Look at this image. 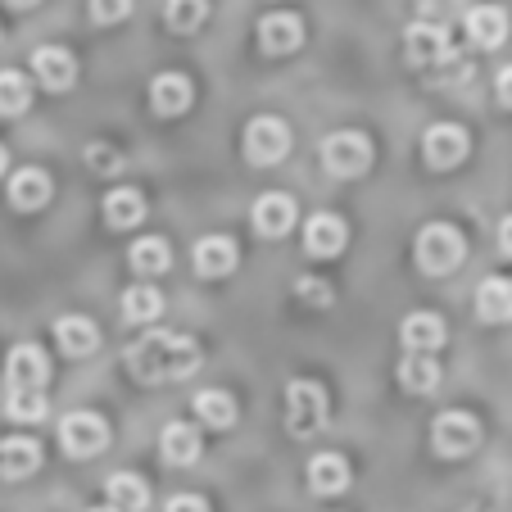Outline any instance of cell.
<instances>
[{
    "label": "cell",
    "instance_id": "12",
    "mask_svg": "<svg viewBox=\"0 0 512 512\" xmlns=\"http://www.w3.org/2000/svg\"><path fill=\"white\" fill-rule=\"evenodd\" d=\"M200 454H204L200 426H191V422L164 426V435H159V458H164L168 467H191V463H200Z\"/></svg>",
    "mask_w": 512,
    "mask_h": 512
},
{
    "label": "cell",
    "instance_id": "10",
    "mask_svg": "<svg viewBox=\"0 0 512 512\" xmlns=\"http://www.w3.org/2000/svg\"><path fill=\"white\" fill-rule=\"evenodd\" d=\"M254 232L259 236H268V241H277V236H286L290 227H295V218H300V209H295V200L290 195H281V191H268V195H259L254 200Z\"/></svg>",
    "mask_w": 512,
    "mask_h": 512
},
{
    "label": "cell",
    "instance_id": "19",
    "mask_svg": "<svg viewBox=\"0 0 512 512\" xmlns=\"http://www.w3.org/2000/svg\"><path fill=\"white\" fill-rule=\"evenodd\" d=\"M191 82L182 78V73H159L155 82H150V105H155L159 118H177L191 109Z\"/></svg>",
    "mask_w": 512,
    "mask_h": 512
},
{
    "label": "cell",
    "instance_id": "1",
    "mask_svg": "<svg viewBox=\"0 0 512 512\" xmlns=\"http://www.w3.org/2000/svg\"><path fill=\"white\" fill-rule=\"evenodd\" d=\"M123 363L141 386H164V381H182L200 368V345L191 336H182V331L150 327L141 340L127 345Z\"/></svg>",
    "mask_w": 512,
    "mask_h": 512
},
{
    "label": "cell",
    "instance_id": "38",
    "mask_svg": "<svg viewBox=\"0 0 512 512\" xmlns=\"http://www.w3.org/2000/svg\"><path fill=\"white\" fill-rule=\"evenodd\" d=\"M494 96H499V105L512 109V64L499 73V82H494Z\"/></svg>",
    "mask_w": 512,
    "mask_h": 512
},
{
    "label": "cell",
    "instance_id": "18",
    "mask_svg": "<svg viewBox=\"0 0 512 512\" xmlns=\"http://www.w3.org/2000/svg\"><path fill=\"white\" fill-rule=\"evenodd\" d=\"M55 340H59V349H64L68 358H87V354H96V349H100L96 322L82 318V313H68V318H59L55 322Z\"/></svg>",
    "mask_w": 512,
    "mask_h": 512
},
{
    "label": "cell",
    "instance_id": "8",
    "mask_svg": "<svg viewBox=\"0 0 512 512\" xmlns=\"http://www.w3.org/2000/svg\"><path fill=\"white\" fill-rule=\"evenodd\" d=\"M5 377H10V390H46L50 381V358L41 345H14L10 358H5Z\"/></svg>",
    "mask_w": 512,
    "mask_h": 512
},
{
    "label": "cell",
    "instance_id": "25",
    "mask_svg": "<svg viewBox=\"0 0 512 512\" xmlns=\"http://www.w3.org/2000/svg\"><path fill=\"white\" fill-rule=\"evenodd\" d=\"M309 490L313 494H340V490H349V458L345 454H318L309 463Z\"/></svg>",
    "mask_w": 512,
    "mask_h": 512
},
{
    "label": "cell",
    "instance_id": "41",
    "mask_svg": "<svg viewBox=\"0 0 512 512\" xmlns=\"http://www.w3.org/2000/svg\"><path fill=\"white\" fill-rule=\"evenodd\" d=\"M5 168H10V155H5V145H0V173H5Z\"/></svg>",
    "mask_w": 512,
    "mask_h": 512
},
{
    "label": "cell",
    "instance_id": "32",
    "mask_svg": "<svg viewBox=\"0 0 512 512\" xmlns=\"http://www.w3.org/2000/svg\"><path fill=\"white\" fill-rule=\"evenodd\" d=\"M164 19L173 32H195L204 19H209V0H168Z\"/></svg>",
    "mask_w": 512,
    "mask_h": 512
},
{
    "label": "cell",
    "instance_id": "39",
    "mask_svg": "<svg viewBox=\"0 0 512 512\" xmlns=\"http://www.w3.org/2000/svg\"><path fill=\"white\" fill-rule=\"evenodd\" d=\"M499 245L512 254V213H508V218H503V227H499Z\"/></svg>",
    "mask_w": 512,
    "mask_h": 512
},
{
    "label": "cell",
    "instance_id": "5",
    "mask_svg": "<svg viewBox=\"0 0 512 512\" xmlns=\"http://www.w3.org/2000/svg\"><path fill=\"white\" fill-rule=\"evenodd\" d=\"M322 164L331 177H363L372 168V141L363 132H331L322 141Z\"/></svg>",
    "mask_w": 512,
    "mask_h": 512
},
{
    "label": "cell",
    "instance_id": "26",
    "mask_svg": "<svg viewBox=\"0 0 512 512\" xmlns=\"http://www.w3.org/2000/svg\"><path fill=\"white\" fill-rule=\"evenodd\" d=\"M105 494H109V508L114 512H145L150 508V485H145L141 476H132V472L109 476Z\"/></svg>",
    "mask_w": 512,
    "mask_h": 512
},
{
    "label": "cell",
    "instance_id": "27",
    "mask_svg": "<svg viewBox=\"0 0 512 512\" xmlns=\"http://www.w3.org/2000/svg\"><path fill=\"white\" fill-rule=\"evenodd\" d=\"M399 386H404L408 395H431V390L440 386V363H435L431 354H408L404 363H399Z\"/></svg>",
    "mask_w": 512,
    "mask_h": 512
},
{
    "label": "cell",
    "instance_id": "33",
    "mask_svg": "<svg viewBox=\"0 0 512 512\" xmlns=\"http://www.w3.org/2000/svg\"><path fill=\"white\" fill-rule=\"evenodd\" d=\"M5 413H10L14 422H41V417H46V390H10Z\"/></svg>",
    "mask_w": 512,
    "mask_h": 512
},
{
    "label": "cell",
    "instance_id": "21",
    "mask_svg": "<svg viewBox=\"0 0 512 512\" xmlns=\"http://www.w3.org/2000/svg\"><path fill=\"white\" fill-rule=\"evenodd\" d=\"M37 467H41V445L37 440L14 435V440L0 445V476H5V481H23V476H32Z\"/></svg>",
    "mask_w": 512,
    "mask_h": 512
},
{
    "label": "cell",
    "instance_id": "28",
    "mask_svg": "<svg viewBox=\"0 0 512 512\" xmlns=\"http://www.w3.org/2000/svg\"><path fill=\"white\" fill-rule=\"evenodd\" d=\"M195 417L204 426H213V431H223V426H232L241 417V408H236V399L227 390H200L195 395Z\"/></svg>",
    "mask_w": 512,
    "mask_h": 512
},
{
    "label": "cell",
    "instance_id": "35",
    "mask_svg": "<svg viewBox=\"0 0 512 512\" xmlns=\"http://www.w3.org/2000/svg\"><path fill=\"white\" fill-rule=\"evenodd\" d=\"M295 290H300V300L331 304V295H327V281H309V277H300V281H295Z\"/></svg>",
    "mask_w": 512,
    "mask_h": 512
},
{
    "label": "cell",
    "instance_id": "3",
    "mask_svg": "<svg viewBox=\"0 0 512 512\" xmlns=\"http://www.w3.org/2000/svg\"><path fill=\"white\" fill-rule=\"evenodd\" d=\"M413 254H417V268H422V272L445 277V272H454L458 263L467 259V241H463V232H458V227L431 223V227H422V232H417Z\"/></svg>",
    "mask_w": 512,
    "mask_h": 512
},
{
    "label": "cell",
    "instance_id": "16",
    "mask_svg": "<svg viewBox=\"0 0 512 512\" xmlns=\"http://www.w3.org/2000/svg\"><path fill=\"white\" fill-rule=\"evenodd\" d=\"M300 41H304V23L295 14H268V19H259L263 55H290V50H300Z\"/></svg>",
    "mask_w": 512,
    "mask_h": 512
},
{
    "label": "cell",
    "instance_id": "20",
    "mask_svg": "<svg viewBox=\"0 0 512 512\" xmlns=\"http://www.w3.org/2000/svg\"><path fill=\"white\" fill-rule=\"evenodd\" d=\"M50 191H55V182H50L46 168H19V173L10 177V204L23 213L41 209V204L50 200Z\"/></svg>",
    "mask_w": 512,
    "mask_h": 512
},
{
    "label": "cell",
    "instance_id": "14",
    "mask_svg": "<svg viewBox=\"0 0 512 512\" xmlns=\"http://www.w3.org/2000/svg\"><path fill=\"white\" fill-rule=\"evenodd\" d=\"M399 340H404L408 354H431L435 358V349L449 340L445 318H440V313H408L404 327H399Z\"/></svg>",
    "mask_w": 512,
    "mask_h": 512
},
{
    "label": "cell",
    "instance_id": "9",
    "mask_svg": "<svg viewBox=\"0 0 512 512\" xmlns=\"http://www.w3.org/2000/svg\"><path fill=\"white\" fill-rule=\"evenodd\" d=\"M467 150H472V141H467V132L458 123H435L431 132L422 136V155L431 168H454L467 159Z\"/></svg>",
    "mask_w": 512,
    "mask_h": 512
},
{
    "label": "cell",
    "instance_id": "4",
    "mask_svg": "<svg viewBox=\"0 0 512 512\" xmlns=\"http://www.w3.org/2000/svg\"><path fill=\"white\" fill-rule=\"evenodd\" d=\"M476 445H481V422L467 408H445L431 422V449L440 458H467Z\"/></svg>",
    "mask_w": 512,
    "mask_h": 512
},
{
    "label": "cell",
    "instance_id": "36",
    "mask_svg": "<svg viewBox=\"0 0 512 512\" xmlns=\"http://www.w3.org/2000/svg\"><path fill=\"white\" fill-rule=\"evenodd\" d=\"M164 512H209V503H204L200 494H173Z\"/></svg>",
    "mask_w": 512,
    "mask_h": 512
},
{
    "label": "cell",
    "instance_id": "37",
    "mask_svg": "<svg viewBox=\"0 0 512 512\" xmlns=\"http://www.w3.org/2000/svg\"><path fill=\"white\" fill-rule=\"evenodd\" d=\"M87 164L91 168H114L118 155H114V150H105V141H96V145H87Z\"/></svg>",
    "mask_w": 512,
    "mask_h": 512
},
{
    "label": "cell",
    "instance_id": "7",
    "mask_svg": "<svg viewBox=\"0 0 512 512\" xmlns=\"http://www.w3.org/2000/svg\"><path fill=\"white\" fill-rule=\"evenodd\" d=\"M286 155H290V127L281 123V118L263 114V118H254V123L245 127V159H250V164L272 168V164H281Z\"/></svg>",
    "mask_w": 512,
    "mask_h": 512
},
{
    "label": "cell",
    "instance_id": "22",
    "mask_svg": "<svg viewBox=\"0 0 512 512\" xmlns=\"http://www.w3.org/2000/svg\"><path fill=\"white\" fill-rule=\"evenodd\" d=\"M476 318L481 322H512V281L485 277L476 286Z\"/></svg>",
    "mask_w": 512,
    "mask_h": 512
},
{
    "label": "cell",
    "instance_id": "24",
    "mask_svg": "<svg viewBox=\"0 0 512 512\" xmlns=\"http://www.w3.org/2000/svg\"><path fill=\"white\" fill-rule=\"evenodd\" d=\"M145 218V195L136 191V186H118V191L105 195V223L114 227V232H127V227H136Z\"/></svg>",
    "mask_w": 512,
    "mask_h": 512
},
{
    "label": "cell",
    "instance_id": "30",
    "mask_svg": "<svg viewBox=\"0 0 512 512\" xmlns=\"http://www.w3.org/2000/svg\"><path fill=\"white\" fill-rule=\"evenodd\" d=\"M132 268L145 272V277H155V272H168L173 268V245L164 236H141L132 245Z\"/></svg>",
    "mask_w": 512,
    "mask_h": 512
},
{
    "label": "cell",
    "instance_id": "40",
    "mask_svg": "<svg viewBox=\"0 0 512 512\" xmlns=\"http://www.w3.org/2000/svg\"><path fill=\"white\" fill-rule=\"evenodd\" d=\"M14 10H32V5H37V0H10Z\"/></svg>",
    "mask_w": 512,
    "mask_h": 512
},
{
    "label": "cell",
    "instance_id": "42",
    "mask_svg": "<svg viewBox=\"0 0 512 512\" xmlns=\"http://www.w3.org/2000/svg\"><path fill=\"white\" fill-rule=\"evenodd\" d=\"M91 512H114V508H91Z\"/></svg>",
    "mask_w": 512,
    "mask_h": 512
},
{
    "label": "cell",
    "instance_id": "34",
    "mask_svg": "<svg viewBox=\"0 0 512 512\" xmlns=\"http://www.w3.org/2000/svg\"><path fill=\"white\" fill-rule=\"evenodd\" d=\"M127 14H132V0H91V19L96 23H123Z\"/></svg>",
    "mask_w": 512,
    "mask_h": 512
},
{
    "label": "cell",
    "instance_id": "17",
    "mask_svg": "<svg viewBox=\"0 0 512 512\" xmlns=\"http://www.w3.org/2000/svg\"><path fill=\"white\" fill-rule=\"evenodd\" d=\"M236 263H241V250H236L232 236H204V241H195V272L200 277H227Z\"/></svg>",
    "mask_w": 512,
    "mask_h": 512
},
{
    "label": "cell",
    "instance_id": "2",
    "mask_svg": "<svg viewBox=\"0 0 512 512\" xmlns=\"http://www.w3.org/2000/svg\"><path fill=\"white\" fill-rule=\"evenodd\" d=\"M331 422V404H327V390L309 377H295L286 386V431L295 440H313L322 426Z\"/></svg>",
    "mask_w": 512,
    "mask_h": 512
},
{
    "label": "cell",
    "instance_id": "6",
    "mask_svg": "<svg viewBox=\"0 0 512 512\" xmlns=\"http://www.w3.org/2000/svg\"><path fill=\"white\" fill-rule=\"evenodd\" d=\"M59 445H64L68 458H91L109 445V422L91 408H78V413H68L59 422Z\"/></svg>",
    "mask_w": 512,
    "mask_h": 512
},
{
    "label": "cell",
    "instance_id": "13",
    "mask_svg": "<svg viewBox=\"0 0 512 512\" xmlns=\"http://www.w3.org/2000/svg\"><path fill=\"white\" fill-rule=\"evenodd\" d=\"M404 55L413 68H435L440 59L449 55V37L440 23H413L404 37Z\"/></svg>",
    "mask_w": 512,
    "mask_h": 512
},
{
    "label": "cell",
    "instance_id": "31",
    "mask_svg": "<svg viewBox=\"0 0 512 512\" xmlns=\"http://www.w3.org/2000/svg\"><path fill=\"white\" fill-rule=\"evenodd\" d=\"M32 105V82L14 68H0V118H14Z\"/></svg>",
    "mask_w": 512,
    "mask_h": 512
},
{
    "label": "cell",
    "instance_id": "11",
    "mask_svg": "<svg viewBox=\"0 0 512 512\" xmlns=\"http://www.w3.org/2000/svg\"><path fill=\"white\" fill-rule=\"evenodd\" d=\"M32 73H37V82L46 91H68L78 82V59L68 55L64 46H41L32 50Z\"/></svg>",
    "mask_w": 512,
    "mask_h": 512
},
{
    "label": "cell",
    "instance_id": "23",
    "mask_svg": "<svg viewBox=\"0 0 512 512\" xmlns=\"http://www.w3.org/2000/svg\"><path fill=\"white\" fill-rule=\"evenodd\" d=\"M467 37L481 50L503 46V41H508V14H503L499 5H476V10L467 14Z\"/></svg>",
    "mask_w": 512,
    "mask_h": 512
},
{
    "label": "cell",
    "instance_id": "29",
    "mask_svg": "<svg viewBox=\"0 0 512 512\" xmlns=\"http://www.w3.org/2000/svg\"><path fill=\"white\" fill-rule=\"evenodd\" d=\"M159 313H164V295H159L155 286H132L123 295V318L132 322V327H150Z\"/></svg>",
    "mask_w": 512,
    "mask_h": 512
},
{
    "label": "cell",
    "instance_id": "15",
    "mask_svg": "<svg viewBox=\"0 0 512 512\" xmlns=\"http://www.w3.org/2000/svg\"><path fill=\"white\" fill-rule=\"evenodd\" d=\"M345 241H349V227H345V218H336V213H313L309 227H304V250H309L313 259L340 254Z\"/></svg>",
    "mask_w": 512,
    "mask_h": 512
}]
</instances>
